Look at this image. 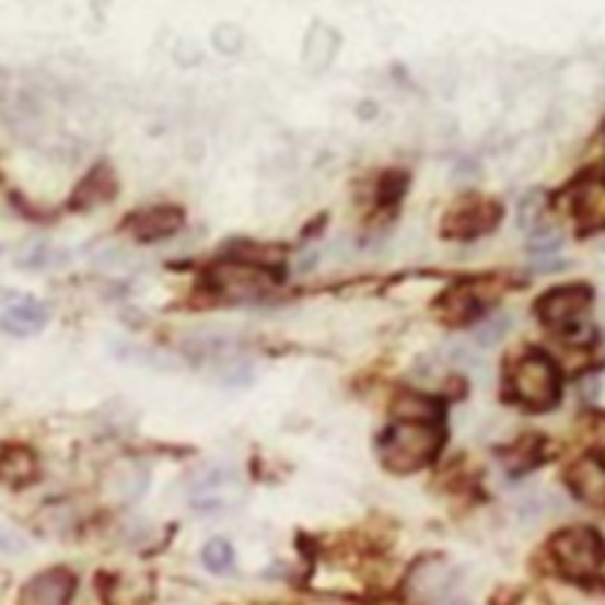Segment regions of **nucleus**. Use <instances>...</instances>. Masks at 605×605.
<instances>
[{
	"label": "nucleus",
	"mask_w": 605,
	"mask_h": 605,
	"mask_svg": "<svg viewBox=\"0 0 605 605\" xmlns=\"http://www.w3.org/2000/svg\"><path fill=\"white\" fill-rule=\"evenodd\" d=\"M445 445L442 421H407L395 419L380 433L377 457L383 469L398 475H412L431 466Z\"/></svg>",
	"instance_id": "obj_1"
},
{
	"label": "nucleus",
	"mask_w": 605,
	"mask_h": 605,
	"mask_svg": "<svg viewBox=\"0 0 605 605\" xmlns=\"http://www.w3.org/2000/svg\"><path fill=\"white\" fill-rule=\"evenodd\" d=\"M546 555L561 579L573 582V585H591V582H596L600 567L605 561V540L596 528L570 525V528L552 534Z\"/></svg>",
	"instance_id": "obj_2"
},
{
	"label": "nucleus",
	"mask_w": 605,
	"mask_h": 605,
	"mask_svg": "<svg viewBox=\"0 0 605 605\" xmlns=\"http://www.w3.org/2000/svg\"><path fill=\"white\" fill-rule=\"evenodd\" d=\"M565 374L544 350H525L511 371L513 400L532 412H549L561 404Z\"/></svg>",
	"instance_id": "obj_3"
},
{
	"label": "nucleus",
	"mask_w": 605,
	"mask_h": 605,
	"mask_svg": "<svg viewBox=\"0 0 605 605\" xmlns=\"http://www.w3.org/2000/svg\"><path fill=\"white\" fill-rule=\"evenodd\" d=\"M504 208L490 196L469 194L454 199L452 208L442 214L440 232L449 241H475V237L490 235L492 229L502 223Z\"/></svg>",
	"instance_id": "obj_4"
},
{
	"label": "nucleus",
	"mask_w": 605,
	"mask_h": 605,
	"mask_svg": "<svg viewBox=\"0 0 605 605\" xmlns=\"http://www.w3.org/2000/svg\"><path fill=\"white\" fill-rule=\"evenodd\" d=\"M277 270L274 267L256 265V261H226V265L211 267L206 274V286L214 291L217 298L232 300H253L267 294L274 282H277Z\"/></svg>",
	"instance_id": "obj_5"
},
{
	"label": "nucleus",
	"mask_w": 605,
	"mask_h": 605,
	"mask_svg": "<svg viewBox=\"0 0 605 605\" xmlns=\"http://www.w3.org/2000/svg\"><path fill=\"white\" fill-rule=\"evenodd\" d=\"M591 306H594V288L585 282H570L540 294V300L534 303V315L544 327L570 333L582 327V318L591 312Z\"/></svg>",
	"instance_id": "obj_6"
},
{
	"label": "nucleus",
	"mask_w": 605,
	"mask_h": 605,
	"mask_svg": "<svg viewBox=\"0 0 605 605\" xmlns=\"http://www.w3.org/2000/svg\"><path fill=\"white\" fill-rule=\"evenodd\" d=\"M567 206L582 235L605 232V175H585L567 187Z\"/></svg>",
	"instance_id": "obj_7"
},
{
	"label": "nucleus",
	"mask_w": 605,
	"mask_h": 605,
	"mask_svg": "<svg viewBox=\"0 0 605 605\" xmlns=\"http://www.w3.org/2000/svg\"><path fill=\"white\" fill-rule=\"evenodd\" d=\"M567 490L594 511L605 513V454L591 452L567 466Z\"/></svg>",
	"instance_id": "obj_8"
},
{
	"label": "nucleus",
	"mask_w": 605,
	"mask_h": 605,
	"mask_svg": "<svg viewBox=\"0 0 605 605\" xmlns=\"http://www.w3.org/2000/svg\"><path fill=\"white\" fill-rule=\"evenodd\" d=\"M78 579L66 567H48L24 582L19 603L24 605H66L74 596Z\"/></svg>",
	"instance_id": "obj_9"
},
{
	"label": "nucleus",
	"mask_w": 605,
	"mask_h": 605,
	"mask_svg": "<svg viewBox=\"0 0 605 605\" xmlns=\"http://www.w3.org/2000/svg\"><path fill=\"white\" fill-rule=\"evenodd\" d=\"M481 309L484 298L481 291H478V286L461 279V282H454V286H449L442 291L433 312H437L445 324H452V327H469V324L481 315Z\"/></svg>",
	"instance_id": "obj_10"
},
{
	"label": "nucleus",
	"mask_w": 605,
	"mask_h": 605,
	"mask_svg": "<svg viewBox=\"0 0 605 605\" xmlns=\"http://www.w3.org/2000/svg\"><path fill=\"white\" fill-rule=\"evenodd\" d=\"M185 229V211L178 206H152L131 217V235L140 244H154Z\"/></svg>",
	"instance_id": "obj_11"
},
{
	"label": "nucleus",
	"mask_w": 605,
	"mask_h": 605,
	"mask_svg": "<svg viewBox=\"0 0 605 605\" xmlns=\"http://www.w3.org/2000/svg\"><path fill=\"white\" fill-rule=\"evenodd\" d=\"M39 478V457L24 442L0 445V484L10 490H24Z\"/></svg>",
	"instance_id": "obj_12"
},
{
	"label": "nucleus",
	"mask_w": 605,
	"mask_h": 605,
	"mask_svg": "<svg viewBox=\"0 0 605 605\" xmlns=\"http://www.w3.org/2000/svg\"><path fill=\"white\" fill-rule=\"evenodd\" d=\"M51 321V309L39 303V300H19L12 303L3 315H0V329L7 336H15V339H31L36 333L48 327Z\"/></svg>",
	"instance_id": "obj_13"
},
{
	"label": "nucleus",
	"mask_w": 605,
	"mask_h": 605,
	"mask_svg": "<svg viewBox=\"0 0 605 605\" xmlns=\"http://www.w3.org/2000/svg\"><path fill=\"white\" fill-rule=\"evenodd\" d=\"M116 196V173L107 164H98L93 173L74 187L69 208L74 211H86V208H98L102 202H110Z\"/></svg>",
	"instance_id": "obj_14"
},
{
	"label": "nucleus",
	"mask_w": 605,
	"mask_h": 605,
	"mask_svg": "<svg viewBox=\"0 0 605 605\" xmlns=\"http://www.w3.org/2000/svg\"><path fill=\"white\" fill-rule=\"evenodd\" d=\"M392 416L407 421H442L445 419V404L433 395H421V392H398V398L392 400Z\"/></svg>",
	"instance_id": "obj_15"
},
{
	"label": "nucleus",
	"mask_w": 605,
	"mask_h": 605,
	"mask_svg": "<svg viewBox=\"0 0 605 605\" xmlns=\"http://www.w3.org/2000/svg\"><path fill=\"white\" fill-rule=\"evenodd\" d=\"M546 457V440L544 437H525L511 449V469H534L537 463Z\"/></svg>",
	"instance_id": "obj_16"
},
{
	"label": "nucleus",
	"mask_w": 605,
	"mask_h": 605,
	"mask_svg": "<svg viewBox=\"0 0 605 605\" xmlns=\"http://www.w3.org/2000/svg\"><path fill=\"white\" fill-rule=\"evenodd\" d=\"M202 561H206V567L211 573L223 575L235 565V549H232V544H229L226 537H214V540H208V544L202 546Z\"/></svg>",
	"instance_id": "obj_17"
},
{
	"label": "nucleus",
	"mask_w": 605,
	"mask_h": 605,
	"mask_svg": "<svg viewBox=\"0 0 605 605\" xmlns=\"http://www.w3.org/2000/svg\"><path fill=\"white\" fill-rule=\"evenodd\" d=\"M407 190V175L404 173H386L377 182V199L380 206H395Z\"/></svg>",
	"instance_id": "obj_18"
},
{
	"label": "nucleus",
	"mask_w": 605,
	"mask_h": 605,
	"mask_svg": "<svg viewBox=\"0 0 605 605\" xmlns=\"http://www.w3.org/2000/svg\"><path fill=\"white\" fill-rule=\"evenodd\" d=\"M504 333H508V318L499 315V318L487 321L484 327L475 329V339H478V345H484V348H490V345H496V341H502Z\"/></svg>",
	"instance_id": "obj_19"
},
{
	"label": "nucleus",
	"mask_w": 605,
	"mask_h": 605,
	"mask_svg": "<svg viewBox=\"0 0 605 605\" xmlns=\"http://www.w3.org/2000/svg\"><path fill=\"white\" fill-rule=\"evenodd\" d=\"M21 294L15 291V288H7V286H0V306H12L15 300H19Z\"/></svg>",
	"instance_id": "obj_20"
},
{
	"label": "nucleus",
	"mask_w": 605,
	"mask_h": 605,
	"mask_svg": "<svg viewBox=\"0 0 605 605\" xmlns=\"http://www.w3.org/2000/svg\"><path fill=\"white\" fill-rule=\"evenodd\" d=\"M596 582L605 587V561H603V567H600V575H596Z\"/></svg>",
	"instance_id": "obj_21"
}]
</instances>
